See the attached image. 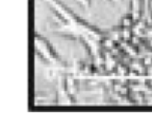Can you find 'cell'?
Wrapping results in <instances>:
<instances>
[{
	"instance_id": "cell-1",
	"label": "cell",
	"mask_w": 152,
	"mask_h": 139,
	"mask_svg": "<svg viewBox=\"0 0 152 139\" xmlns=\"http://www.w3.org/2000/svg\"><path fill=\"white\" fill-rule=\"evenodd\" d=\"M35 43H36V57L41 58L48 66H60L63 67L65 63L57 54V51L53 48V45L39 33H35Z\"/></svg>"
},
{
	"instance_id": "cell-2",
	"label": "cell",
	"mask_w": 152,
	"mask_h": 139,
	"mask_svg": "<svg viewBox=\"0 0 152 139\" xmlns=\"http://www.w3.org/2000/svg\"><path fill=\"white\" fill-rule=\"evenodd\" d=\"M56 103L57 105H72L75 103V96H72L68 87L65 76H59L57 79V91H56Z\"/></svg>"
},
{
	"instance_id": "cell-3",
	"label": "cell",
	"mask_w": 152,
	"mask_h": 139,
	"mask_svg": "<svg viewBox=\"0 0 152 139\" xmlns=\"http://www.w3.org/2000/svg\"><path fill=\"white\" fill-rule=\"evenodd\" d=\"M65 79H66V87H68L69 93L72 96H75L78 91V75L68 73V75H65Z\"/></svg>"
},
{
	"instance_id": "cell-4",
	"label": "cell",
	"mask_w": 152,
	"mask_h": 139,
	"mask_svg": "<svg viewBox=\"0 0 152 139\" xmlns=\"http://www.w3.org/2000/svg\"><path fill=\"white\" fill-rule=\"evenodd\" d=\"M136 21H137V18H136L131 12H128V14H125V15L121 18V22H119V24H121L122 27H129V29H133V26L136 24Z\"/></svg>"
},
{
	"instance_id": "cell-5",
	"label": "cell",
	"mask_w": 152,
	"mask_h": 139,
	"mask_svg": "<svg viewBox=\"0 0 152 139\" xmlns=\"http://www.w3.org/2000/svg\"><path fill=\"white\" fill-rule=\"evenodd\" d=\"M77 5H80L83 9H89L91 5H92V0H75Z\"/></svg>"
},
{
	"instance_id": "cell-6",
	"label": "cell",
	"mask_w": 152,
	"mask_h": 139,
	"mask_svg": "<svg viewBox=\"0 0 152 139\" xmlns=\"http://www.w3.org/2000/svg\"><path fill=\"white\" fill-rule=\"evenodd\" d=\"M148 91L152 93V84H151V82H148Z\"/></svg>"
},
{
	"instance_id": "cell-7",
	"label": "cell",
	"mask_w": 152,
	"mask_h": 139,
	"mask_svg": "<svg viewBox=\"0 0 152 139\" xmlns=\"http://www.w3.org/2000/svg\"><path fill=\"white\" fill-rule=\"evenodd\" d=\"M113 2H119V0H113Z\"/></svg>"
}]
</instances>
